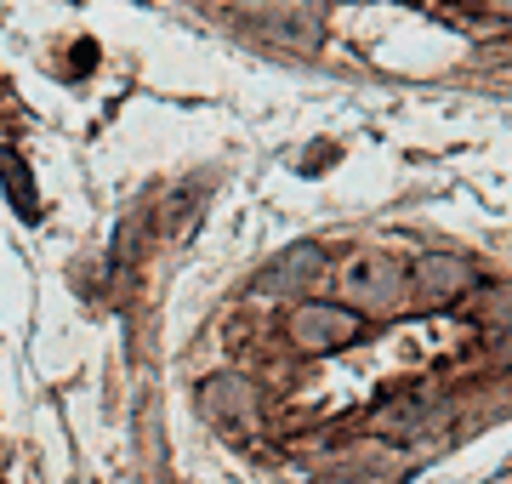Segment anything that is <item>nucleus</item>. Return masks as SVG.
Wrapping results in <instances>:
<instances>
[{
    "label": "nucleus",
    "mask_w": 512,
    "mask_h": 484,
    "mask_svg": "<svg viewBox=\"0 0 512 484\" xmlns=\"http://www.w3.org/2000/svg\"><path fill=\"white\" fill-rule=\"evenodd\" d=\"M285 331H291V342L302 354H342V348H353L365 336V319L353 308H342V302H296Z\"/></svg>",
    "instance_id": "nucleus-1"
},
{
    "label": "nucleus",
    "mask_w": 512,
    "mask_h": 484,
    "mask_svg": "<svg viewBox=\"0 0 512 484\" xmlns=\"http://www.w3.org/2000/svg\"><path fill=\"white\" fill-rule=\"evenodd\" d=\"M336 280H342V297H348L359 314H393V308L410 297V274L387 257H353V262H342Z\"/></svg>",
    "instance_id": "nucleus-2"
},
{
    "label": "nucleus",
    "mask_w": 512,
    "mask_h": 484,
    "mask_svg": "<svg viewBox=\"0 0 512 484\" xmlns=\"http://www.w3.org/2000/svg\"><path fill=\"white\" fill-rule=\"evenodd\" d=\"M478 285V274L461 257H421L410 268V291H416L427 308H444V302H461Z\"/></svg>",
    "instance_id": "nucleus-3"
},
{
    "label": "nucleus",
    "mask_w": 512,
    "mask_h": 484,
    "mask_svg": "<svg viewBox=\"0 0 512 484\" xmlns=\"http://www.w3.org/2000/svg\"><path fill=\"white\" fill-rule=\"evenodd\" d=\"M256 29H268L285 46H319V35H325L319 12H308V6H268V12H256Z\"/></svg>",
    "instance_id": "nucleus-4"
},
{
    "label": "nucleus",
    "mask_w": 512,
    "mask_h": 484,
    "mask_svg": "<svg viewBox=\"0 0 512 484\" xmlns=\"http://www.w3.org/2000/svg\"><path fill=\"white\" fill-rule=\"evenodd\" d=\"M302 274H308V280L319 274V251H313V245H296L291 257L279 262V274H268V280H262V291H285V285L302 280Z\"/></svg>",
    "instance_id": "nucleus-5"
},
{
    "label": "nucleus",
    "mask_w": 512,
    "mask_h": 484,
    "mask_svg": "<svg viewBox=\"0 0 512 484\" xmlns=\"http://www.w3.org/2000/svg\"><path fill=\"white\" fill-rule=\"evenodd\" d=\"M495 354H501V359H507V365H512V325H507V331H501V336H495Z\"/></svg>",
    "instance_id": "nucleus-6"
},
{
    "label": "nucleus",
    "mask_w": 512,
    "mask_h": 484,
    "mask_svg": "<svg viewBox=\"0 0 512 484\" xmlns=\"http://www.w3.org/2000/svg\"><path fill=\"white\" fill-rule=\"evenodd\" d=\"M495 12H501V18H512V0H490Z\"/></svg>",
    "instance_id": "nucleus-7"
}]
</instances>
